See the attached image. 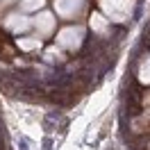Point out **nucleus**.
<instances>
[{
    "instance_id": "f257e3e1",
    "label": "nucleus",
    "mask_w": 150,
    "mask_h": 150,
    "mask_svg": "<svg viewBox=\"0 0 150 150\" xmlns=\"http://www.w3.org/2000/svg\"><path fill=\"white\" fill-rule=\"evenodd\" d=\"M9 52V55H14V48H11V41H9V37H7V32H2L0 30V52Z\"/></svg>"
}]
</instances>
